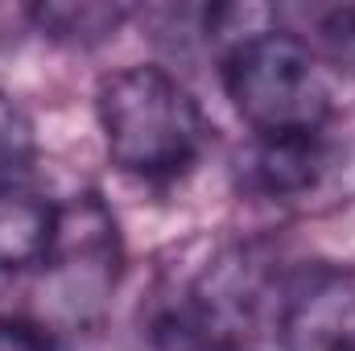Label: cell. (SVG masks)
<instances>
[{
	"mask_svg": "<svg viewBox=\"0 0 355 351\" xmlns=\"http://www.w3.org/2000/svg\"><path fill=\"white\" fill-rule=\"evenodd\" d=\"M331 170V132L252 137L240 157V186L261 198H293L314 190Z\"/></svg>",
	"mask_w": 355,
	"mask_h": 351,
	"instance_id": "obj_3",
	"label": "cell"
},
{
	"mask_svg": "<svg viewBox=\"0 0 355 351\" xmlns=\"http://www.w3.org/2000/svg\"><path fill=\"white\" fill-rule=\"evenodd\" d=\"M310 29L318 33V46L327 58L355 75V4H331V8H310Z\"/></svg>",
	"mask_w": 355,
	"mask_h": 351,
	"instance_id": "obj_7",
	"label": "cell"
},
{
	"mask_svg": "<svg viewBox=\"0 0 355 351\" xmlns=\"http://www.w3.org/2000/svg\"><path fill=\"white\" fill-rule=\"evenodd\" d=\"M37 157V137H33V120L21 112L17 99H8L0 91V182L25 174Z\"/></svg>",
	"mask_w": 355,
	"mask_h": 351,
	"instance_id": "obj_6",
	"label": "cell"
},
{
	"mask_svg": "<svg viewBox=\"0 0 355 351\" xmlns=\"http://www.w3.org/2000/svg\"><path fill=\"white\" fill-rule=\"evenodd\" d=\"M95 120L112 166L153 186L182 182L211 145V124L198 99L166 67H124L103 75L95 87Z\"/></svg>",
	"mask_w": 355,
	"mask_h": 351,
	"instance_id": "obj_1",
	"label": "cell"
},
{
	"mask_svg": "<svg viewBox=\"0 0 355 351\" xmlns=\"http://www.w3.org/2000/svg\"><path fill=\"white\" fill-rule=\"evenodd\" d=\"M223 91L252 137H302L331 132L335 87L306 37L265 25L223 50Z\"/></svg>",
	"mask_w": 355,
	"mask_h": 351,
	"instance_id": "obj_2",
	"label": "cell"
},
{
	"mask_svg": "<svg viewBox=\"0 0 355 351\" xmlns=\"http://www.w3.org/2000/svg\"><path fill=\"white\" fill-rule=\"evenodd\" d=\"M29 21L50 42L95 46V42H107L128 21V8L124 4H91V0H79V4L75 0H50V4H33Z\"/></svg>",
	"mask_w": 355,
	"mask_h": 351,
	"instance_id": "obj_5",
	"label": "cell"
},
{
	"mask_svg": "<svg viewBox=\"0 0 355 351\" xmlns=\"http://www.w3.org/2000/svg\"><path fill=\"white\" fill-rule=\"evenodd\" d=\"M0 351H58V335L29 314H0Z\"/></svg>",
	"mask_w": 355,
	"mask_h": 351,
	"instance_id": "obj_8",
	"label": "cell"
},
{
	"mask_svg": "<svg viewBox=\"0 0 355 351\" xmlns=\"http://www.w3.org/2000/svg\"><path fill=\"white\" fill-rule=\"evenodd\" d=\"M58 215L50 198L25 186H0V273L46 264L58 240Z\"/></svg>",
	"mask_w": 355,
	"mask_h": 351,
	"instance_id": "obj_4",
	"label": "cell"
}]
</instances>
